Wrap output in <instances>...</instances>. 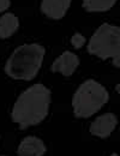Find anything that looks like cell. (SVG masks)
I'll use <instances>...</instances> for the list:
<instances>
[{
  "label": "cell",
  "mask_w": 120,
  "mask_h": 156,
  "mask_svg": "<svg viewBox=\"0 0 120 156\" xmlns=\"http://www.w3.org/2000/svg\"><path fill=\"white\" fill-rule=\"evenodd\" d=\"M115 91H117L118 94H120V83H118V84L115 85Z\"/></svg>",
  "instance_id": "5bb4252c"
},
{
  "label": "cell",
  "mask_w": 120,
  "mask_h": 156,
  "mask_svg": "<svg viewBox=\"0 0 120 156\" xmlns=\"http://www.w3.org/2000/svg\"><path fill=\"white\" fill-rule=\"evenodd\" d=\"M47 151L43 140L35 136L24 137L17 148L18 156H43Z\"/></svg>",
  "instance_id": "ba28073f"
},
{
  "label": "cell",
  "mask_w": 120,
  "mask_h": 156,
  "mask_svg": "<svg viewBox=\"0 0 120 156\" xmlns=\"http://www.w3.org/2000/svg\"><path fill=\"white\" fill-rule=\"evenodd\" d=\"M118 0H83V9L88 12L109 11Z\"/></svg>",
  "instance_id": "30bf717a"
},
{
  "label": "cell",
  "mask_w": 120,
  "mask_h": 156,
  "mask_svg": "<svg viewBox=\"0 0 120 156\" xmlns=\"http://www.w3.org/2000/svg\"><path fill=\"white\" fill-rule=\"evenodd\" d=\"M112 59H113V61H112V62H113V65H114L115 67L120 69V51Z\"/></svg>",
  "instance_id": "4fadbf2b"
},
{
  "label": "cell",
  "mask_w": 120,
  "mask_h": 156,
  "mask_svg": "<svg viewBox=\"0 0 120 156\" xmlns=\"http://www.w3.org/2000/svg\"><path fill=\"white\" fill-rule=\"evenodd\" d=\"M107 89L95 79L84 80L72 96V111L76 118L86 119L96 114L108 102Z\"/></svg>",
  "instance_id": "3957f363"
},
{
  "label": "cell",
  "mask_w": 120,
  "mask_h": 156,
  "mask_svg": "<svg viewBox=\"0 0 120 156\" xmlns=\"http://www.w3.org/2000/svg\"><path fill=\"white\" fill-rule=\"evenodd\" d=\"M71 2L72 0H42L40 5L41 12L51 20H61L65 17Z\"/></svg>",
  "instance_id": "52a82bcc"
},
{
  "label": "cell",
  "mask_w": 120,
  "mask_h": 156,
  "mask_svg": "<svg viewBox=\"0 0 120 156\" xmlns=\"http://www.w3.org/2000/svg\"><path fill=\"white\" fill-rule=\"evenodd\" d=\"M119 51L120 28L108 23L101 24L89 40L88 52L102 60H106L113 58Z\"/></svg>",
  "instance_id": "277c9868"
},
{
  "label": "cell",
  "mask_w": 120,
  "mask_h": 156,
  "mask_svg": "<svg viewBox=\"0 0 120 156\" xmlns=\"http://www.w3.org/2000/svg\"><path fill=\"white\" fill-rule=\"evenodd\" d=\"M78 66H79V58L77 57V54L70 51H65L53 61L51 70L54 73H60L65 77H70L75 73Z\"/></svg>",
  "instance_id": "8992f818"
},
{
  "label": "cell",
  "mask_w": 120,
  "mask_h": 156,
  "mask_svg": "<svg viewBox=\"0 0 120 156\" xmlns=\"http://www.w3.org/2000/svg\"><path fill=\"white\" fill-rule=\"evenodd\" d=\"M11 6L10 0H0V12H5Z\"/></svg>",
  "instance_id": "7c38bea8"
},
{
  "label": "cell",
  "mask_w": 120,
  "mask_h": 156,
  "mask_svg": "<svg viewBox=\"0 0 120 156\" xmlns=\"http://www.w3.org/2000/svg\"><path fill=\"white\" fill-rule=\"evenodd\" d=\"M19 28V20L15 13L7 12L0 17V39L11 37Z\"/></svg>",
  "instance_id": "9c48e42d"
},
{
  "label": "cell",
  "mask_w": 120,
  "mask_h": 156,
  "mask_svg": "<svg viewBox=\"0 0 120 156\" xmlns=\"http://www.w3.org/2000/svg\"><path fill=\"white\" fill-rule=\"evenodd\" d=\"M85 42H86V40H85V37H84V35H82L80 33L73 34L72 37H71V44L73 46L75 49H79V48H82V47L85 44Z\"/></svg>",
  "instance_id": "8fae6325"
},
{
  "label": "cell",
  "mask_w": 120,
  "mask_h": 156,
  "mask_svg": "<svg viewBox=\"0 0 120 156\" xmlns=\"http://www.w3.org/2000/svg\"><path fill=\"white\" fill-rule=\"evenodd\" d=\"M111 156H119V155H118V154H115V153H113V154H112Z\"/></svg>",
  "instance_id": "9a60e30c"
},
{
  "label": "cell",
  "mask_w": 120,
  "mask_h": 156,
  "mask_svg": "<svg viewBox=\"0 0 120 156\" xmlns=\"http://www.w3.org/2000/svg\"><path fill=\"white\" fill-rule=\"evenodd\" d=\"M51 102V90L44 84H33L16 100L11 112L12 121L20 130L39 125L48 115Z\"/></svg>",
  "instance_id": "6da1fadb"
},
{
  "label": "cell",
  "mask_w": 120,
  "mask_h": 156,
  "mask_svg": "<svg viewBox=\"0 0 120 156\" xmlns=\"http://www.w3.org/2000/svg\"><path fill=\"white\" fill-rule=\"evenodd\" d=\"M46 49L39 43H25L17 47L9 57L5 72L9 77L18 80H31L40 71Z\"/></svg>",
  "instance_id": "7a4b0ae2"
},
{
  "label": "cell",
  "mask_w": 120,
  "mask_h": 156,
  "mask_svg": "<svg viewBox=\"0 0 120 156\" xmlns=\"http://www.w3.org/2000/svg\"><path fill=\"white\" fill-rule=\"evenodd\" d=\"M118 126V118L113 113H104L97 117L90 125V133L99 138L109 137Z\"/></svg>",
  "instance_id": "5b68a950"
}]
</instances>
